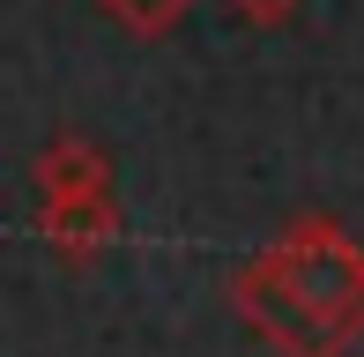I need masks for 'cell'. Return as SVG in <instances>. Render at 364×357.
I'll return each mask as SVG.
<instances>
[{
	"mask_svg": "<svg viewBox=\"0 0 364 357\" xmlns=\"http://www.w3.org/2000/svg\"><path fill=\"white\" fill-rule=\"evenodd\" d=\"M230 305L275 357H350L364 343V246L335 216H297L230 275Z\"/></svg>",
	"mask_w": 364,
	"mask_h": 357,
	"instance_id": "obj_1",
	"label": "cell"
},
{
	"mask_svg": "<svg viewBox=\"0 0 364 357\" xmlns=\"http://www.w3.org/2000/svg\"><path fill=\"white\" fill-rule=\"evenodd\" d=\"M38 186V231L60 261H97L119 238V193H112V156L82 134H53L30 164Z\"/></svg>",
	"mask_w": 364,
	"mask_h": 357,
	"instance_id": "obj_2",
	"label": "cell"
},
{
	"mask_svg": "<svg viewBox=\"0 0 364 357\" xmlns=\"http://www.w3.org/2000/svg\"><path fill=\"white\" fill-rule=\"evenodd\" d=\"M97 8H105L112 23L127 30V38H141V45H149V38H171V30L186 23L193 0H97Z\"/></svg>",
	"mask_w": 364,
	"mask_h": 357,
	"instance_id": "obj_3",
	"label": "cell"
},
{
	"mask_svg": "<svg viewBox=\"0 0 364 357\" xmlns=\"http://www.w3.org/2000/svg\"><path fill=\"white\" fill-rule=\"evenodd\" d=\"M223 8L238 15V23H253V30H275V23H290L305 0H223Z\"/></svg>",
	"mask_w": 364,
	"mask_h": 357,
	"instance_id": "obj_4",
	"label": "cell"
}]
</instances>
